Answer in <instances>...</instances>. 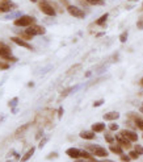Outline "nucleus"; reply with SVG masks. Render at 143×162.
Returning a JSON list of instances; mask_svg holds the SVG:
<instances>
[{
	"instance_id": "f257e3e1",
	"label": "nucleus",
	"mask_w": 143,
	"mask_h": 162,
	"mask_svg": "<svg viewBox=\"0 0 143 162\" xmlns=\"http://www.w3.org/2000/svg\"><path fill=\"white\" fill-rule=\"evenodd\" d=\"M55 115V110L53 108H46V110L41 111L40 113H37V116L34 119V123L38 124L40 127H47L50 129L51 127V120Z\"/></svg>"
},
{
	"instance_id": "f03ea898",
	"label": "nucleus",
	"mask_w": 143,
	"mask_h": 162,
	"mask_svg": "<svg viewBox=\"0 0 143 162\" xmlns=\"http://www.w3.org/2000/svg\"><path fill=\"white\" fill-rule=\"evenodd\" d=\"M38 7H40L41 12L47 17H55L56 13H58L54 7H53L51 2H47V0H40V2H38Z\"/></svg>"
},
{
	"instance_id": "7ed1b4c3",
	"label": "nucleus",
	"mask_w": 143,
	"mask_h": 162,
	"mask_svg": "<svg viewBox=\"0 0 143 162\" xmlns=\"http://www.w3.org/2000/svg\"><path fill=\"white\" fill-rule=\"evenodd\" d=\"M0 59L7 61V62H16L17 58L12 56V49L3 41H0Z\"/></svg>"
},
{
	"instance_id": "20e7f679",
	"label": "nucleus",
	"mask_w": 143,
	"mask_h": 162,
	"mask_svg": "<svg viewBox=\"0 0 143 162\" xmlns=\"http://www.w3.org/2000/svg\"><path fill=\"white\" fill-rule=\"evenodd\" d=\"M33 24H35V17L29 16V15H23L13 21V25L19 28H28Z\"/></svg>"
},
{
	"instance_id": "39448f33",
	"label": "nucleus",
	"mask_w": 143,
	"mask_h": 162,
	"mask_svg": "<svg viewBox=\"0 0 143 162\" xmlns=\"http://www.w3.org/2000/svg\"><path fill=\"white\" fill-rule=\"evenodd\" d=\"M85 149H87L88 152H91L95 157H100V158H106L109 154L108 150H106L105 148H102L101 145H87Z\"/></svg>"
},
{
	"instance_id": "423d86ee",
	"label": "nucleus",
	"mask_w": 143,
	"mask_h": 162,
	"mask_svg": "<svg viewBox=\"0 0 143 162\" xmlns=\"http://www.w3.org/2000/svg\"><path fill=\"white\" fill-rule=\"evenodd\" d=\"M66 9L72 17H76V19H84L85 17V11L83 8H80V7H78V5L71 4V5L67 7Z\"/></svg>"
},
{
	"instance_id": "0eeeda50",
	"label": "nucleus",
	"mask_w": 143,
	"mask_h": 162,
	"mask_svg": "<svg viewBox=\"0 0 143 162\" xmlns=\"http://www.w3.org/2000/svg\"><path fill=\"white\" fill-rule=\"evenodd\" d=\"M25 32H26L28 34H30L32 37H34V36H42V34H45L46 33V29H45V27H42V25L33 24V25H30V27H28Z\"/></svg>"
},
{
	"instance_id": "6e6552de",
	"label": "nucleus",
	"mask_w": 143,
	"mask_h": 162,
	"mask_svg": "<svg viewBox=\"0 0 143 162\" xmlns=\"http://www.w3.org/2000/svg\"><path fill=\"white\" fill-rule=\"evenodd\" d=\"M126 116H127V119H130V120L134 121L137 129H139V131L143 132V119L141 117V115H138L137 112H129Z\"/></svg>"
},
{
	"instance_id": "1a4fd4ad",
	"label": "nucleus",
	"mask_w": 143,
	"mask_h": 162,
	"mask_svg": "<svg viewBox=\"0 0 143 162\" xmlns=\"http://www.w3.org/2000/svg\"><path fill=\"white\" fill-rule=\"evenodd\" d=\"M120 133L125 138H127L129 141H131V142H137L138 138H139L137 132L133 131V129H122V131H120Z\"/></svg>"
},
{
	"instance_id": "9d476101",
	"label": "nucleus",
	"mask_w": 143,
	"mask_h": 162,
	"mask_svg": "<svg viewBox=\"0 0 143 162\" xmlns=\"http://www.w3.org/2000/svg\"><path fill=\"white\" fill-rule=\"evenodd\" d=\"M114 137H116V142L120 146H122L123 149H131V148H133V146H131V144H133V142L129 141L127 138H125L121 133H117Z\"/></svg>"
},
{
	"instance_id": "9b49d317",
	"label": "nucleus",
	"mask_w": 143,
	"mask_h": 162,
	"mask_svg": "<svg viewBox=\"0 0 143 162\" xmlns=\"http://www.w3.org/2000/svg\"><path fill=\"white\" fill-rule=\"evenodd\" d=\"M11 41H12L13 44L19 45V46H23V48H25V49H29V50L33 49V46H32L30 44H28L25 40H23L21 37H19V36H16V37H11Z\"/></svg>"
},
{
	"instance_id": "f8f14e48",
	"label": "nucleus",
	"mask_w": 143,
	"mask_h": 162,
	"mask_svg": "<svg viewBox=\"0 0 143 162\" xmlns=\"http://www.w3.org/2000/svg\"><path fill=\"white\" fill-rule=\"evenodd\" d=\"M66 154L72 160H78V158H81V150L78 149V148H68L66 150Z\"/></svg>"
},
{
	"instance_id": "ddd939ff",
	"label": "nucleus",
	"mask_w": 143,
	"mask_h": 162,
	"mask_svg": "<svg viewBox=\"0 0 143 162\" xmlns=\"http://www.w3.org/2000/svg\"><path fill=\"white\" fill-rule=\"evenodd\" d=\"M13 8H16V4L11 2H4V3H0V13H7L11 12Z\"/></svg>"
},
{
	"instance_id": "4468645a",
	"label": "nucleus",
	"mask_w": 143,
	"mask_h": 162,
	"mask_svg": "<svg viewBox=\"0 0 143 162\" xmlns=\"http://www.w3.org/2000/svg\"><path fill=\"white\" fill-rule=\"evenodd\" d=\"M120 119V112H117V111H110V112H106L104 115V120L106 121H116Z\"/></svg>"
},
{
	"instance_id": "2eb2a0df",
	"label": "nucleus",
	"mask_w": 143,
	"mask_h": 162,
	"mask_svg": "<svg viewBox=\"0 0 143 162\" xmlns=\"http://www.w3.org/2000/svg\"><path fill=\"white\" fill-rule=\"evenodd\" d=\"M79 136H80V138H83V140H95L96 138V133L92 131H81L80 133H79Z\"/></svg>"
},
{
	"instance_id": "dca6fc26",
	"label": "nucleus",
	"mask_w": 143,
	"mask_h": 162,
	"mask_svg": "<svg viewBox=\"0 0 143 162\" xmlns=\"http://www.w3.org/2000/svg\"><path fill=\"white\" fill-rule=\"evenodd\" d=\"M109 150L112 152L113 154H117V156H121V154H123V148L120 146L118 144L117 145H114V144H110L109 145Z\"/></svg>"
},
{
	"instance_id": "f3484780",
	"label": "nucleus",
	"mask_w": 143,
	"mask_h": 162,
	"mask_svg": "<svg viewBox=\"0 0 143 162\" xmlns=\"http://www.w3.org/2000/svg\"><path fill=\"white\" fill-rule=\"evenodd\" d=\"M105 128H106V125L104 124V123H95V124H92V127H91V129L95 133H102V132H105Z\"/></svg>"
},
{
	"instance_id": "a211bd4d",
	"label": "nucleus",
	"mask_w": 143,
	"mask_h": 162,
	"mask_svg": "<svg viewBox=\"0 0 143 162\" xmlns=\"http://www.w3.org/2000/svg\"><path fill=\"white\" fill-rule=\"evenodd\" d=\"M34 152H35V148L33 146V148H30V149L29 150H28V152L26 153H25L24 154V156L23 157H21L20 158V162H26L28 160H30V158L32 157H33V154H34Z\"/></svg>"
},
{
	"instance_id": "6ab92c4d",
	"label": "nucleus",
	"mask_w": 143,
	"mask_h": 162,
	"mask_svg": "<svg viewBox=\"0 0 143 162\" xmlns=\"http://www.w3.org/2000/svg\"><path fill=\"white\" fill-rule=\"evenodd\" d=\"M108 17H109V13H104V15H101L95 21V24L99 25V27H105V23H106V20H108Z\"/></svg>"
},
{
	"instance_id": "aec40b11",
	"label": "nucleus",
	"mask_w": 143,
	"mask_h": 162,
	"mask_svg": "<svg viewBox=\"0 0 143 162\" xmlns=\"http://www.w3.org/2000/svg\"><path fill=\"white\" fill-rule=\"evenodd\" d=\"M30 125H32L30 123H28V124H24V125H21V127H20V128H19V129H17V131L15 132V136H16V137H20V136L23 135V133H25V132L28 131V128H29Z\"/></svg>"
},
{
	"instance_id": "412c9836",
	"label": "nucleus",
	"mask_w": 143,
	"mask_h": 162,
	"mask_svg": "<svg viewBox=\"0 0 143 162\" xmlns=\"http://www.w3.org/2000/svg\"><path fill=\"white\" fill-rule=\"evenodd\" d=\"M104 140H105V141L110 145V144H114V141H116V137H114V136H112V133H110V131H109V132H105V133H104Z\"/></svg>"
},
{
	"instance_id": "4be33fe9",
	"label": "nucleus",
	"mask_w": 143,
	"mask_h": 162,
	"mask_svg": "<svg viewBox=\"0 0 143 162\" xmlns=\"http://www.w3.org/2000/svg\"><path fill=\"white\" fill-rule=\"evenodd\" d=\"M81 158H84V160H92V158H95V156L92 154L91 152H88L87 149L85 150H81Z\"/></svg>"
},
{
	"instance_id": "5701e85b",
	"label": "nucleus",
	"mask_w": 143,
	"mask_h": 162,
	"mask_svg": "<svg viewBox=\"0 0 143 162\" xmlns=\"http://www.w3.org/2000/svg\"><path fill=\"white\" fill-rule=\"evenodd\" d=\"M87 2L89 5H100V7L105 5V2H104V0H87Z\"/></svg>"
},
{
	"instance_id": "b1692460",
	"label": "nucleus",
	"mask_w": 143,
	"mask_h": 162,
	"mask_svg": "<svg viewBox=\"0 0 143 162\" xmlns=\"http://www.w3.org/2000/svg\"><path fill=\"white\" fill-rule=\"evenodd\" d=\"M19 37H21L23 40H25V41H29V40L33 38L30 34H28L26 32H20V33H19Z\"/></svg>"
},
{
	"instance_id": "393cba45",
	"label": "nucleus",
	"mask_w": 143,
	"mask_h": 162,
	"mask_svg": "<svg viewBox=\"0 0 143 162\" xmlns=\"http://www.w3.org/2000/svg\"><path fill=\"white\" fill-rule=\"evenodd\" d=\"M78 2H79V4H80L81 7H83V9L85 11V12H89V8H88L89 4H88L87 0H78Z\"/></svg>"
},
{
	"instance_id": "a878e982",
	"label": "nucleus",
	"mask_w": 143,
	"mask_h": 162,
	"mask_svg": "<svg viewBox=\"0 0 143 162\" xmlns=\"http://www.w3.org/2000/svg\"><path fill=\"white\" fill-rule=\"evenodd\" d=\"M133 149L139 154V156H143V146H142V145H139V144H135V145L133 146Z\"/></svg>"
},
{
	"instance_id": "bb28decb",
	"label": "nucleus",
	"mask_w": 143,
	"mask_h": 162,
	"mask_svg": "<svg viewBox=\"0 0 143 162\" xmlns=\"http://www.w3.org/2000/svg\"><path fill=\"white\" fill-rule=\"evenodd\" d=\"M9 67H11V65L7 61H3V59L0 61V70H8Z\"/></svg>"
},
{
	"instance_id": "cd10ccee",
	"label": "nucleus",
	"mask_w": 143,
	"mask_h": 162,
	"mask_svg": "<svg viewBox=\"0 0 143 162\" xmlns=\"http://www.w3.org/2000/svg\"><path fill=\"white\" fill-rule=\"evenodd\" d=\"M47 141H49V137H42L40 140V144H38V149H42V148L47 144Z\"/></svg>"
},
{
	"instance_id": "c85d7f7f",
	"label": "nucleus",
	"mask_w": 143,
	"mask_h": 162,
	"mask_svg": "<svg viewBox=\"0 0 143 162\" xmlns=\"http://www.w3.org/2000/svg\"><path fill=\"white\" fill-rule=\"evenodd\" d=\"M17 103H19V98H13V99L8 103V106H9L11 108H13V110H15V108L17 107Z\"/></svg>"
},
{
	"instance_id": "c756f323",
	"label": "nucleus",
	"mask_w": 143,
	"mask_h": 162,
	"mask_svg": "<svg viewBox=\"0 0 143 162\" xmlns=\"http://www.w3.org/2000/svg\"><path fill=\"white\" fill-rule=\"evenodd\" d=\"M20 16H23V13H21V12H15V13H9V15L8 16H7V19H19V17Z\"/></svg>"
},
{
	"instance_id": "7c9ffc66",
	"label": "nucleus",
	"mask_w": 143,
	"mask_h": 162,
	"mask_svg": "<svg viewBox=\"0 0 143 162\" xmlns=\"http://www.w3.org/2000/svg\"><path fill=\"white\" fill-rule=\"evenodd\" d=\"M129 156H130L131 160H138V158H139V154H138L137 152H135L134 149H131L130 152H129Z\"/></svg>"
},
{
	"instance_id": "2f4dec72",
	"label": "nucleus",
	"mask_w": 143,
	"mask_h": 162,
	"mask_svg": "<svg viewBox=\"0 0 143 162\" xmlns=\"http://www.w3.org/2000/svg\"><path fill=\"white\" fill-rule=\"evenodd\" d=\"M108 128H109V131H110V132H116V131H118V129H120L118 124H116V123H110Z\"/></svg>"
},
{
	"instance_id": "473e14b6",
	"label": "nucleus",
	"mask_w": 143,
	"mask_h": 162,
	"mask_svg": "<svg viewBox=\"0 0 143 162\" xmlns=\"http://www.w3.org/2000/svg\"><path fill=\"white\" fill-rule=\"evenodd\" d=\"M137 28H138L139 30H143V15L139 17L138 21H137Z\"/></svg>"
},
{
	"instance_id": "72a5a7b5",
	"label": "nucleus",
	"mask_w": 143,
	"mask_h": 162,
	"mask_svg": "<svg viewBox=\"0 0 143 162\" xmlns=\"http://www.w3.org/2000/svg\"><path fill=\"white\" fill-rule=\"evenodd\" d=\"M120 41L122 42V44H125V42L127 41V32H123V33H121V36H120Z\"/></svg>"
},
{
	"instance_id": "f704fd0d",
	"label": "nucleus",
	"mask_w": 143,
	"mask_h": 162,
	"mask_svg": "<svg viewBox=\"0 0 143 162\" xmlns=\"http://www.w3.org/2000/svg\"><path fill=\"white\" fill-rule=\"evenodd\" d=\"M121 161L122 162H130L131 161V158H130V156H129V154H121Z\"/></svg>"
},
{
	"instance_id": "c9c22d12",
	"label": "nucleus",
	"mask_w": 143,
	"mask_h": 162,
	"mask_svg": "<svg viewBox=\"0 0 143 162\" xmlns=\"http://www.w3.org/2000/svg\"><path fill=\"white\" fill-rule=\"evenodd\" d=\"M79 69H80V65H75V66H72L68 71H67V75H71L74 71H76V70H79Z\"/></svg>"
},
{
	"instance_id": "e433bc0d",
	"label": "nucleus",
	"mask_w": 143,
	"mask_h": 162,
	"mask_svg": "<svg viewBox=\"0 0 143 162\" xmlns=\"http://www.w3.org/2000/svg\"><path fill=\"white\" fill-rule=\"evenodd\" d=\"M59 154L56 152H51L50 154H47V157H46V160H54V158H58Z\"/></svg>"
},
{
	"instance_id": "4c0bfd02",
	"label": "nucleus",
	"mask_w": 143,
	"mask_h": 162,
	"mask_svg": "<svg viewBox=\"0 0 143 162\" xmlns=\"http://www.w3.org/2000/svg\"><path fill=\"white\" fill-rule=\"evenodd\" d=\"M104 103H105V100H104V99H100V100H96V102L93 103V107L95 108H97V107H101L102 106V104Z\"/></svg>"
},
{
	"instance_id": "58836bf2",
	"label": "nucleus",
	"mask_w": 143,
	"mask_h": 162,
	"mask_svg": "<svg viewBox=\"0 0 143 162\" xmlns=\"http://www.w3.org/2000/svg\"><path fill=\"white\" fill-rule=\"evenodd\" d=\"M71 91H72V88H67V90H64V91H63L62 94H60V98H66V96L68 95V94H70Z\"/></svg>"
},
{
	"instance_id": "ea45409f",
	"label": "nucleus",
	"mask_w": 143,
	"mask_h": 162,
	"mask_svg": "<svg viewBox=\"0 0 143 162\" xmlns=\"http://www.w3.org/2000/svg\"><path fill=\"white\" fill-rule=\"evenodd\" d=\"M59 3H60V4H62L63 7H66V8H67L68 5H71V4H70V0H59Z\"/></svg>"
},
{
	"instance_id": "a19ab883",
	"label": "nucleus",
	"mask_w": 143,
	"mask_h": 162,
	"mask_svg": "<svg viewBox=\"0 0 143 162\" xmlns=\"http://www.w3.org/2000/svg\"><path fill=\"white\" fill-rule=\"evenodd\" d=\"M42 133H44V128H41L40 131L37 132V135H35V140H41V136H42Z\"/></svg>"
},
{
	"instance_id": "79ce46f5",
	"label": "nucleus",
	"mask_w": 143,
	"mask_h": 162,
	"mask_svg": "<svg viewBox=\"0 0 143 162\" xmlns=\"http://www.w3.org/2000/svg\"><path fill=\"white\" fill-rule=\"evenodd\" d=\"M62 116H63V108H62V107H59V108H58V117L60 119Z\"/></svg>"
},
{
	"instance_id": "37998d69",
	"label": "nucleus",
	"mask_w": 143,
	"mask_h": 162,
	"mask_svg": "<svg viewBox=\"0 0 143 162\" xmlns=\"http://www.w3.org/2000/svg\"><path fill=\"white\" fill-rule=\"evenodd\" d=\"M74 162H88V161L84 160V158H78V160H75Z\"/></svg>"
},
{
	"instance_id": "c03bdc74",
	"label": "nucleus",
	"mask_w": 143,
	"mask_h": 162,
	"mask_svg": "<svg viewBox=\"0 0 143 162\" xmlns=\"http://www.w3.org/2000/svg\"><path fill=\"white\" fill-rule=\"evenodd\" d=\"M104 34H105V33H104V32H99V33L96 34V37H102Z\"/></svg>"
},
{
	"instance_id": "a18cd8bd",
	"label": "nucleus",
	"mask_w": 143,
	"mask_h": 162,
	"mask_svg": "<svg viewBox=\"0 0 143 162\" xmlns=\"http://www.w3.org/2000/svg\"><path fill=\"white\" fill-rule=\"evenodd\" d=\"M88 162H104V161H99V160H95V158H92V160H88Z\"/></svg>"
},
{
	"instance_id": "49530a36",
	"label": "nucleus",
	"mask_w": 143,
	"mask_h": 162,
	"mask_svg": "<svg viewBox=\"0 0 143 162\" xmlns=\"http://www.w3.org/2000/svg\"><path fill=\"white\" fill-rule=\"evenodd\" d=\"M91 71H87V73H85V78H88V77H91Z\"/></svg>"
},
{
	"instance_id": "de8ad7c7",
	"label": "nucleus",
	"mask_w": 143,
	"mask_h": 162,
	"mask_svg": "<svg viewBox=\"0 0 143 162\" xmlns=\"http://www.w3.org/2000/svg\"><path fill=\"white\" fill-rule=\"evenodd\" d=\"M33 86H34L33 82H29V83H28V87H33Z\"/></svg>"
},
{
	"instance_id": "09e8293b",
	"label": "nucleus",
	"mask_w": 143,
	"mask_h": 162,
	"mask_svg": "<svg viewBox=\"0 0 143 162\" xmlns=\"http://www.w3.org/2000/svg\"><path fill=\"white\" fill-rule=\"evenodd\" d=\"M139 86H141V87H143V78L141 79V81H139Z\"/></svg>"
},
{
	"instance_id": "8fccbe9b",
	"label": "nucleus",
	"mask_w": 143,
	"mask_h": 162,
	"mask_svg": "<svg viewBox=\"0 0 143 162\" xmlns=\"http://www.w3.org/2000/svg\"><path fill=\"white\" fill-rule=\"evenodd\" d=\"M30 2H32V3H38L40 0H30Z\"/></svg>"
},
{
	"instance_id": "3c124183",
	"label": "nucleus",
	"mask_w": 143,
	"mask_h": 162,
	"mask_svg": "<svg viewBox=\"0 0 143 162\" xmlns=\"http://www.w3.org/2000/svg\"><path fill=\"white\" fill-rule=\"evenodd\" d=\"M139 111H141V113H143V106H142L141 108H139Z\"/></svg>"
},
{
	"instance_id": "603ef678",
	"label": "nucleus",
	"mask_w": 143,
	"mask_h": 162,
	"mask_svg": "<svg viewBox=\"0 0 143 162\" xmlns=\"http://www.w3.org/2000/svg\"><path fill=\"white\" fill-rule=\"evenodd\" d=\"M104 162H114V161H110V160H104Z\"/></svg>"
},
{
	"instance_id": "864d4df0",
	"label": "nucleus",
	"mask_w": 143,
	"mask_h": 162,
	"mask_svg": "<svg viewBox=\"0 0 143 162\" xmlns=\"http://www.w3.org/2000/svg\"><path fill=\"white\" fill-rule=\"evenodd\" d=\"M4 2H9V0H0V3H4Z\"/></svg>"
},
{
	"instance_id": "5fc2aeb1",
	"label": "nucleus",
	"mask_w": 143,
	"mask_h": 162,
	"mask_svg": "<svg viewBox=\"0 0 143 162\" xmlns=\"http://www.w3.org/2000/svg\"><path fill=\"white\" fill-rule=\"evenodd\" d=\"M127 2H137V0H127Z\"/></svg>"
},
{
	"instance_id": "6e6d98bb",
	"label": "nucleus",
	"mask_w": 143,
	"mask_h": 162,
	"mask_svg": "<svg viewBox=\"0 0 143 162\" xmlns=\"http://www.w3.org/2000/svg\"><path fill=\"white\" fill-rule=\"evenodd\" d=\"M141 11H143V3H142V8H141Z\"/></svg>"
},
{
	"instance_id": "4d7b16f0",
	"label": "nucleus",
	"mask_w": 143,
	"mask_h": 162,
	"mask_svg": "<svg viewBox=\"0 0 143 162\" xmlns=\"http://www.w3.org/2000/svg\"><path fill=\"white\" fill-rule=\"evenodd\" d=\"M5 162H12V161H11V160H8V161H5Z\"/></svg>"
},
{
	"instance_id": "13d9d810",
	"label": "nucleus",
	"mask_w": 143,
	"mask_h": 162,
	"mask_svg": "<svg viewBox=\"0 0 143 162\" xmlns=\"http://www.w3.org/2000/svg\"><path fill=\"white\" fill-rule=\"evenodd\" d=\"M0 120H3V116H0Z\"/></svg>"
},
{
	"instance_id": "bf43d9fd",
	"label": "nucleus",
	"mask_w": 143,
	"mask_h": 162,
	"mask_svg": "<svg viewBox=\"0 0 143 162\" xmlns=\"http://www.w3.org/2000/svg\"><path fill=\"white\" fill-rule=\"evenodd\" d=\"M142 138H143V135H142Z\"/></svg>"
},
{
	"instance_id": "052dcab7",
	"label": "nucleus",
	"mask_w": 143,
	"mask_h": 162,
	"mask_svg": "<svg viewBox=\"0 0 143 162\" xmlns=\"http://www.w3.org/2000/svg\"><path fill=\"white\" fill-rule=\"evenodd\" d=\"M142 106H143V103H142Z\"/></svg>"
}]
</instances>
